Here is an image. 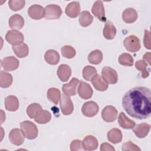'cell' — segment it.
<instances>
[{"instance_id":"cell-1","label":"cell","mask_w":151,"mask_h":151,"mask_svg":"<svg viewBox=\"0 0 151 151\" xmlns=\"http://www.w3.org/2000/svg\"><path fill=\"white\" fill-rule=\"evenodd\" d=\"M122 106L132 117L146 119L151 114V93L146 87H136L127 91L122 99Z\"/></svg>"},{"instance_id":"cell-2","label":"cell","mask_w":151,"mask_h":151,"mask_svg":"<svg viewBox=\"0 0 151 151\" xmlns=\"http://www.w3.org/2000/svg\"><path fill=\"white\" fill-rule=\"evenodd\" d=\"M21 130L25 137L29 140L35 139L38 134L37 126L31 121L25 120L20 123Z\"/></svg>"},{"instance_id":"cell-3","label":"cell","mask_w":151,"mask_h":151,"mask_svg":"<svg viewBox=\"0 0 151 151\" xmlns=\"http://www.w3.org/2000/svg\"><path fill=\"white\" fill-rule=\"evenodd\" d=\"M123 45L128 51L132 52L138 51L141 47L140 40L134 35H130L126 37L123 41Z\"/></svg>"},{"instance_id":"cell-4","label":"cell","mask_w":151,"mask_h":151,"mask_svg":"<svg viewBox=\"0 0 151 151\" xmlns=\"http://www.w3.org/2000/svg\"><path fill=\"white\" fill-rule=\"evenodd\" d=\"M45 12V18L48 20L58 19L63 12L61 7L55 4H50L46 6Z\"/></svg>"},{"instance_id":"cell-5","label":"cell","mask_w":151,"mask_h":151,"mask_svg":"<svg viewBox=\"0 0 151 151\" xmlns=\"http://www.w3.org/2000/svg\"><path fill=\"white\" fill-rule=\"evenodd\" d=\"M101 77L107 84H114L118 80V76L116 71L107 66L104 67L102 68Z\"/></svg>"},{"instance_id":"cell-6","label":"cell","mask_w":151,"mask_h":151,"mask_svg":"<svg viewBox=\"0 0 151 151\" xmlns=\"http://www.w3.org/2000/svg\"><path fill=\"white\" fill-rule=\"evenodd\" d=\"M6 40L12 45H17L23 43L24 37L23 34L15 29L9 30L7 32L5 35Z\"/></svg>"},{"instance_id":"cell-7","label":"cell","mask_w":151,"mask_h":151,"mask_svg":"<svg viewBox=\"0 0 151 151\" xmlns=\"http://www.w3.org/2000/svg\"><path fill=\"white\" fill-rule=\"evenodd\" d=\"M60 106L62 113L64 115H70L71 114L74 110V106L72 100L69 97V96L63 94L60 99Z\"/></svg>"},{"instance_id":"cell-8","label":"cell","mask_w":151,"mask_h":151,"mask_svg":"<svg viewBox=\"0 0 151 151\" xmlns=\"http://www.w3.org/2000/svg\"><path fill=\"white\" fill-rule=\"evenodd\" d=\"M99 110L98 104L93 101H90L83 104L81 108V112L84 116L88 117H92L97 114Z\"/></svg>"},{"instance_id":"cell-9","label":"cell","mask_w":151,"mask_h":151,"mask_svg":"<svg viewBox=\"0 0 151 151\" xmlns=\"http://www.w3.org/2000/svg\"><path fill=\"white\" fill-rule=\"evenodd\" d=\"M80 81L78 78L73 77L71 81L67 84H64L63 86L62 90L64 94L68 96H75L77 94Z\"/></svg>"},{"instance_id":"cell-10","label":"cell","mask_w":151,"mask_h":151,"mask_svg":"<svg viewBox=\"0 0 151 151\" xmlns=\"http://www.w3.org/2000/svg\"><path fill=\"white\" fill-rule=\"evenodd\" d=\"M117 110L113 106H107L101 111L102 119L106 122H113L116 120Z\"/></svg>"},{"instance_id":"cell-11","label":"cell","mask_w":151,"mask_h":151,"mask_svg":"<svg viewBox=\"0 0 151 151\" xmlns=\"http://www.w3.org/2000/svg\"><path fill=\"white\" fill-rule=\"evenodd\" d=\"M1 65L5 71H11L15 70L19 67V63L17 58L14 56L6 57L2 59Z\"/></svg>"},{"instance_id":"cell-12","label":"cell","mask_w":151,"mask_h":151,"mask_svg":"<svg viewBox=\"0 0 151 151\" xmlns=\"http://www.w3.org/2000/svg\"><path fill=\"white\" fill-rule=\"evenodd\" d=\"M9 139L14 145H21L25 140V136L21 130L15 128L12 129L9 134Z\"/></svg>"},{"instance_id":"cell-13","label":"cell","mask_w":151,"mask_h":151,"mask_svg":"<svg viewBox=\"0 0 151 151\" xmlns=\"http://www.w3.org/2000/svg\"><path fill=\"white\" fill-rule=\"evenodd\" d=\"M45 8L41 5L34 4L28 9V14L30 18L35 20H38L45 17Z\"/></svg>"},{"instance_id":"cell-14","label":"cell","mask_w":151,"mask_h":151,"mask_svg":"<svg viewBox=\"0 0 151 151\" xmlns=\"http://www.w3.org/2000/svg\"><path fill=\"white\" fill-rule=\"evenodd\" d=\"M77 90L79 96L84 100L91 98L93 93V89L90 84L83 81H80Z\"/></svg>"},{"instance_id":"cell-15","label":"cell","mask_w":151,"mask_h":151,"mask_svg":"<svg viewBox=\"0 0 151 151\" xmlns=\"http://www.w3.org/2000/svg\"><path fill=\"white\" fill-rule=\"evenodd\" d=\"M91 12L100 21L104 22L106 21L104 7L101 1H96L91 8Z\"/></svg>"},{"instance_id":"cell-16","label":"cell","mask_w":151,"mask_h":151,"mask_svg":"<svg viewBox=\"0 0 151 151\" xmlns=\"http://www.w3.org/2000/svg\"><path fill=\"white\" fill-rule=\"evenodd\" d=\"M150 129V124L146 123H142L135 125L133 128V131L137 137L142 139L145 137L149 134Z\"/></svg>"},{"instance_id":"cell-17","label":"cell","mask_w":151,"mask_h":151,"mask_svg":"<svg viewBox=\"0 0 151 151\" xmlns=\"http://www.w3.org/2000/svg\"><path fill=\"white\" fill-rule=\"evenodd\" d=\"M82 147L85 150H94L98 147V141L97 139L92 136L88 135L86 136L82 141Z\"/></svg>"},{"instance_id":"cell-18","label":"cell","mask_w":151,"mask_h":151,"mask_svg":"<svg viewBox=\"0 0 151 151\" xmlns=\"http://www.w3.org/2000/svg\"><path fill=\"white\" fill-rule=\"evenodd\" d=\"M91 82L96 90L100 91H106L109 87V84L104 81L101 76L97 74L92 77Z\"/></svg>"},{"instance_id":"cell-19","label":"cell","mask_w":151,"mask_h":151,"mask_svg":"<svg viewBox=\"0 0 151 151\" xmlns=\"http://www.w3.org/2000/svg\"><path fill=\"white\" fill-rule=\"evenodd\" d=\"M80 5L79 2L73 1L69 3L65 8V12L70 18H76L80 12Z\"/></svg>"},{"instance_id":"cell-20","label":"cell","mask_w":151,"mask_h":151,"mask_svg":"<svg viewBox=\"0 0 151 151\" xmlns=\"http://www.w3.org/2000/svg\"><path fill=\"white\" fill-rule=\"evenodd\" d=\"M8 24L13 29H21L24 25V19L21 15L16 14L9 18Z\"/></svg>"},{"instance_id":"cell-21","label":"cell","mask_w":151,"mask_h":151,"mask_svg":"<svg viewBox=\"0 0 151 151\" xmlns=\"http://www.w3.org/2000/svg\"><path fill=\"white\" fill-rule=\"evenodd\" d=\"M5 107L9 111H15L19 108V100L15 96H8L5 99Z\"/></svg>"},{"instance_id":"cell-22","label":"cell","mask_w":151,"mask_h":151,"mask_svg":"<svg viewBox=\"0 0 151 151\" xmlns=\"http://www.w3.org/2000/svg\"><path fill=\"white\" fill-rule=\"evenodd\" d=\"M138 17L137 11L132 8H127L124 10L122 13L123 20L127 24H131L135 22Z\"/></svg>"},{"instance_id":"cell-23","label":"cell","mask_w":151,"mask_h":151,"mask_svg":"<svg viewBox=\"0 0 151 151\" xmlns=\"http://www.w3.org/2000/svg\"><path fill=\"white\" fill-rule=\"evenodd\" d=\"M71 75V69L68 65L61 64L57 70V76L60 80L62 81H67L68 80Z\"/></svg>"},{"instance_id":"cell-24","label":"cell","mask_w":151,"mask_h":151,"mask_svg":"<svg viewBox=\"0 0 151 151\" xmlns=\"http://www.w3.org/2000/svg\"><path fill=\"white\" fill-rule=\"evenodd\" d=\"M116 28L113 23L109 21L106 22L103 30V35L107 40H113L116 34Z\"/></svg>"},{"instance_id":"cell-25","label":"cell","mask_w":151,"mask_h":151,"mask_svg":"<svg viewBox=\"0 0 151 151\" xmlns=\"http://www.w3.org/2000/svg\"><path fill=\"white\" fill-rule=\"evenodd\" d=\"M118 123L120 127L126 129H132L136 125L135 122L128 118L123 112H121L119 114Z\"/></svg>"},{"instance_id":"cell-26","label":"cell","mask_w":151,"mask_h":151,"mask_svg":"<svg viewBox=\"0 0 151 151\" xmlns=\"http://www.w3.org/2000/svg\"><path fill=\"white\" fill-rule=\"evenodd\" d=\"M44 58L48 64L50 65H56L60 61V55L55 50H48L44 54Z\"/></svg>"},{"instance_id":"cell-27","label":"cell","mask_w":151,"mask_h":151,"mask_svg":"<svg viewBox=\"0 0 151 151\" xmlns=\"http://www.w3.org/2000/svg\"><path fill=\"white\" fill-rule=\"evenodd\" d=\"M107 139L112 143L116 144L122 140V133L120 129L113 128L110 130L107 134Z\"/></svg>"},{"instance_id":"cell-28","label":"cell","mask_w":151,"mask_h":151,"mask_svg":"<svg viewBox=\"0 0 151 151\" xmlns=\"http://www.w3.org/2000/svg\"><path fill=\"white\" fill-rule=\"evenodd\" d=\"M93 17L88 11H83L79 15L78 21L80 25L83 27L89 26L93 22Z\"/></svg>"},{"instance_id":"cell-29","label":"cell","mask_w":151,"mask_h":151,"mask_svg":"<svg viewBox=\"0 0 151 151\" xmlns=\"http://www.w3.org/2000/svg\"><path fill=\"white\" fill-rule=\"evenodd\" d=\"M12 50L15 55L19 58H24L29 53V48L25 43H22L17 45H12Z\"/></svg>"},{"instance_id":"cell-30","label":"cell","mask_w":151,"mask_h":151,"mask_svg":"<svg viewBox=\"0 0 151 151\" xmlns=\"http://www.w3.org/2000/svg\"><path fill=\"white\" fill-rule=\"evenodd\" d=\"M13 78L11 74L1 70L0 72V86L2 88L9 87L12 83Z\"/></svg>"},{"instance_id":"cell-31","label":"cell","mask_w":151,"mask_h":151,"mask_svg":"<svg viewBox=\"0 0 151 151\" xmlns=\"http://www.w3.org/2000/svg\"><path fill=\"white\" fill-rule=\"evenodd\" d=\"M42 110V107L38 103H34L29 104L27 108V115L31 119H35Z\"/></svg>"},{"instance_id":"cell-32","label":"cell","mask_w":151,"mask_h":151,"mask_svg":"<svg viewBox=\"0 0 151 151\" xmlns=\"http://www.w3.org/2000/svg\"><path fill=\"white\" fill-rule=\"evenodd\" d=\"M103 60L102 52L99 50L92 51L88 55V61L92 64H99Z\"/></svg>"},{"instance_id":"cell-33","label":"cell","mask_w":151,"mask_h":151,"mask_svg":"<svg viewBox=\"0 0 151 151\" xmlns=\"http://www.w3.org/2000/svg\"><path fill=\"white\" fill-rule=\"evenodd\" d=\"M47 96L50 101L55 104H57L61 99V93L58 88L52 87L48 90Z\"/></svg>"},{"instance_id":"cell-34","label":"cell","mask_w":151,"mask_h":151,"mask_svg":"<svg viewBox=\"0 0 151 151\" xmlns=\"http://www.w3.org/2000/svg\"><path fill=\"white\" fill-rule=\"evenodd\" d=\"M51 119V113L45 110H42L34 120L38 124H46L48 123Z\"/></svg>"},{"instance_id":"cell-35","label":"cell","mask_w":151,"mask_h":151,"mask_svg":"<svg viewBox=\"0 0 151 151\" xmlns=\"http://www.w3.org/2000/svg\"><path fill=\"white\" fill-rule=\"evenodd\" d=\"M119 63L124 66L131 67L133 65L134 60L132 56L129 53H123L119 57Z\"/></svg>"},{"instance_id":"cell-36","label":"cell","mask_w":151,"mask_h":151,"mask_svg":"<svg viewBox=\"0 0 151 151\" xmlns=\"http://www.w3.org/2000/svg\"><path fill=\"white\" fill-rule=\"evenodd\" d=\"M83 77L87 81H91L92 77L97 74V70L94 67L87 65L83 68Z\"/></svg>"},{"instance_id":"cell-37","label":"cell","mask_w":151,"mask_h":151,"mask_svg":"<svg viewBox=\"0 0 151 151\" xmlns=\"http://www.w3.org/2000/svg\"><path fill=\"white\" fill-rule=\"evenodd\" d=\"M148 64L145 63L143 60H140L136 62L135 67L137 70H139L142 73V77L143 78H147L149 76L148 70H147V67Z\"/></svg>"},{"instance_id":"cell-38","label":"cell","mask_w":151,"mask_h":151,"mask_svg":"<svg viewBox=\"0 0 151 151\" xmlns=\"http://www.w3.org/2000/svg\"><path fill=\"white\" fill-rule=\"evenodd\" d=\"M61 52L63 57L66 58H73L76 54V50L70 45H64L61 48Z\"/></svg>"},{"instance_id":"cell-39","label":"cell","mask_w":151,"mask_h":151,"mask_svg":"<svg viewBox=\"0 0 151 151\" xmlns=\"http://www.w3.org/2000/svg\"><path fill=\"white\" fill-rule=\"evenodd\" d=\"M25 1L24 0H10L8 1V5L10 9L14 11L21 10L25 6Z\"/></svg>"},{"instance_id":"cell-40","label":"cell","mask_w":151,"mask_h":151,"mask_svg":"<svg viewBox=\"0 0 151 151\" xmlns=\"http://www.w3.org/2000/svg\"><path fill=\"white\" fill-rule=\"evenodd\" d=\"M122 150L123 151L126 150H134V151H140V149L135 144L132 143L131 141H128L124 143L122 145Z\"/></svg>"},{"instance_id":"cell-41","label":"cell","mask_w":151,"mask_h":151,"mask_svg":"<svg viewBox=\"0 0 151 151\" xmlns=\"http://www.w3.org/2000/svg\"><path fill=\"white\" fill-rule=\"evenodd\" d=\"M82 141L76 139L72 141L70 144V150L71 151H77L82 149Z\"/></svg>"},{"instance_id":"cell-42","label":"cell","mask_w":151,"mask_h":151,"mask_svg":"<svg viewBox=\"0 0 151 151\" xmlns=\"http://www.w3.org/2000/svg\"><path fill=\"white\" fill-rule=\"evenodd\" d=\"M143 43L145 47L150 50L151 48V44H150V32L148 31L145 29V35L143 38Z\"/></svg>"},{"instance_id":"cell-43","label":"cell","mask_w":151,"mask_h":151,"mask_svg":"<svg viewBox=\"0 0 151 151\" xmlns=\"http://www.w3.org/2000/svg\"><path fill=\"white\" fill-rule=\"evenodd\" d=\"M101 151H114L115 149L107 143H103L100 146Z\"/></svg>"},{"instance_id":"cell-44","label":"cell","mask_w":151,"mask_h":151,"mask_svg":"<svg viewBox=\"0 0 151 151\" xmlns=\"http://www.w3.org/2000/svg\"><path fill=\"white\" fill-rule=\"evenodd\" d=\"M143 60L146 63L149 65H150V52H148L144 54L143 57Z\"/></svg>"}]
</instances>
